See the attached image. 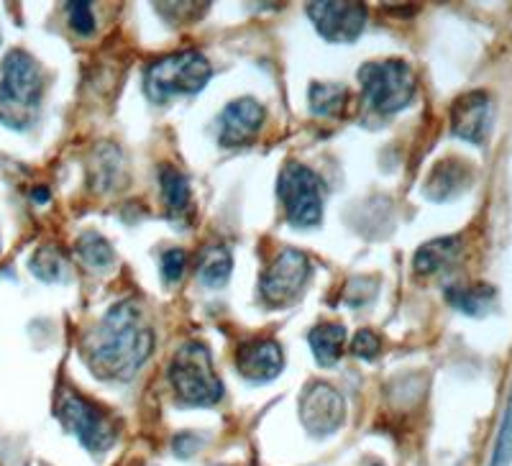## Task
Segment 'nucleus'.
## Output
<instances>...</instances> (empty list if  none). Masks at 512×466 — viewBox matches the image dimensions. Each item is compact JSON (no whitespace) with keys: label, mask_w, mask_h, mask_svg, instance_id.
Wrapping results in <instances>:
<instances>
[{"label":"nucleus","mask_w":512,"mask_h":466,"mask_svg":"<svg viewBox=\"0 0 512 466\" xmlns=\"http://www.w3.org/2000/svg\"><path fill=\"white\" fill-rule=\"evenodd\" d=\"M152 323L136 300H121L80 341L82 359L105 382H128L154 351Z\"/></svg>","instance_id":"1"},{"label":"nucleus","mask_w":512,"mask_h":466,"mask_svg":"<svg viewBox=\"0 0 512 466\" xmlns=\"http://www.w3.org/2000/svg\"><path fill=\"white\" fill-rule=\"evenodd\" d=\"M44 70L24 49H13L0 65V123L26 131L44 98Z\"/></svg>","instance_id":"2"},{"label":"nucleus","mask_w":512,"mask_h":466,"mask_svg":"<svg viewBox=\"0 0 512 466\" xmlns=\"http://www.w3.org/2000/svg\"><path fill=\"white\" fill-rule=\"evenodd\" d=\"M169 382L177 400L190 408H213L223 400V382L213 367L208 346L187 341L175 351L169 362Z\"/></svg>","instance_id":"3"},{"label":"nucleus","mask_w":512,"mask_h":466,"mask_svg":"<svg viewBox=\"0 0 512 466\" xmlns=\"http://www.w3.org/2000/svg\"><path fill=\"white\" fill-rule=\"evenodd\" d=\"M213 77V67L198 49L167 54L146 67L144 90L152 103H167L180 95H195Z\"/></svg>","instance_id":"4"},{"label":"nucleus","mask_w":512,"mask_h":466,"mask_svg":"<svg viewBox=\"0 0 512 466\" xmlns=\"http://www.w3.org/2000/svg\"><path fill=\"white\" fill-rule=\"evenodd\" d=\"M359 85L374 111L382 116H392L413 103L418 80L408 62L382 59V62H367L361 67Z\"/></svg>","instance_id":"5"},{"label":"nucleus","mask_w":512,"mask_h":466,"mask_svg":"<svg viewBox=\"0 0 512 466\" xmlns=\"http://www.w3.org/2000/svg\"><path fill=\"white\" fill-rule=\"evenodd\" d=\"M277 195L292 228H315L323 221V180L303 164H287L277 180Z\"/></svg>","instance_id":"6"},{"label":"nucleus","mask_w":512,"mask_h":466,"mask_svg":"<svg viewBox=\"0 0 512 466\" xmlns=\"http://www.w3.org/2000/svg\"><path fill=\"white\" fill-rule=\"evenodd\" d=\"M59 420L90 454L100 456L116 446L118 428L113 418L85 397L64 395L59 402Z\"/></svg>","instance_id":"7"},{"label":"nucleus","mask_w":512,"mask_h":466,"mask_svg":"<svg viewBox=\"0 0 512 466\" xmlns=\"http://www.w3.org/2000/svg\"><path fill=\"white\" fill-rule=\"evenodd\" d=\"M310 280V259L300 249L280 251L267 272L259 280V292L264 303L272 308H287L303 298V290Z\"/></svg>","instance_id":"8"},{"label":"nucleus","mask_w":512,"mask_h":466,"mask_svg":"<svg viewBox=\"0 0 512 466\" xmlns=\"http://www.w3.org/2000/svg\"><path fill=\"white\" fill-rule=\"evenodd\" d=\"M297 413H300V423L310 436L326 438L344 426L346 400L328 382H310L300 397Z\"/></svg>","instance_id":"9"},{"label":"nucleus","mask_w":512,"mask_h":466,"mask_svg":"<svg viewBox=\"0 0 512 466\" xmlns=\"http://www.w3.org/2000/svg\"><path fill=\"white\" fill-rule=\"evenodd\" d=\"M308 18L328 44H354L367 24V8L351 0H320L308 3Z\"/></svg>","instance_id":"10"},{"label":"nucleus","mask_w":512,"mask_h":466,"mask_svg":"<svg viewBox=\"0 0 512 466\" xmlns=\"http://www.w3.org/2000/svg\"><path fill=\"white\" fill-rule=\"evenodd\" d=\"M495 108L484 90H472L454 100L451 105V131L469 144H484L492 131Z\"/></svg>","instance_id":"11"},{"label":"nucleus","mask_w":512,"mask_h":466,"mask_svg":"<svg viewBox=\"0 0 512 466\" xmlns=\"http://www.w3.org/2000/svg\"><path fill=\"white\" fill-rule=\"evenodd\" d=\"M264 126V105L254 98H239L223 108L218 118V144L239 149L251 144Z\"/></svg>","instance_id":"12"},{"label":"nucleus","mask_w":512,"mask_h":466,"mask_svg":"<svg viewBox=\"0 0 512 466\" xmlns=\"http://www.w3.org/2000/svg\"><path fill=\"white\" fill-rule=\"evenodd\" d=\"M236 367L239 374L254 385L272 382L285 369V351L274 338H249L236 349Z\"/></svg>","instance_id":"13"},{"label":"nucleus","mask_w":512,"mask_h":466,"mask_svg":"<svg viewBox=\"0 0 512 466\" xmlns=\"http://www.w3.org/2000/svg\"><path fill=\"white\" fill-rule=\"evenodd\" d=\"M469 185H472V167L461 159H443L431 169V175L423 185V193L433 203H446V200L466 193Z\"/></svg>","instance_id":"14"},{"label":"nucleus","mask_w":512,"mask_h":466,"mask_svg":"<svg viewBox=\"0 0 512 466\" xmlns=\"http://www.w3.org/2000/svg\"><path fill=\"white\" fill-rule=\"evenodd\" d=\"M461 244H464L461 236H443V239H433L428 241V244H423L418 251H415V259H413L415 272L431 277V274H438L443 272V269H448L456 259H459Z\"/></svg>","instance_id":"15"},{"label":"nucleus","mask_w":512,"mask_h":466,"mask_svg":"<svg viewBox=\"0 0 512 466\" xmlns=\"http://www.w3.org/2000/svg\"><path fill=\"white\" fill-rule=\"evenodd\" d=\"M308 341H310V349H313L315 354V362H318L320 367H333V364L341 359V354H344V346H346L344 323H336V321L318 323V326L310 331Z\"/></svg>","instance_id":"16"},{"label":"nucleus","mask_w":512,"mask_h":466,"mask_svg":"<svg viewBox=\"0 0 512 466\" xmlns=\"http://www.w3.org/2000/svg\"><path fill=\"white\" fill-rule=\"evenodd\" d=\"M448 303L461 310L464 315H474L482 318L489 310L495 308L497 303V290L484 282H474V285H461V287H448L446 290Z\"/></svg>","instance_id":"17"},{"label":"nucleus","mask_w":512,"mask_h":466,"mask_svg":"<svg viewBox=\"0 0 512 466\" xmlns=\"http://www.w3.org/2000/svg\"><path fill=\"white\" fill-rule=\"evenodd\" d=\"M233 272V257L226 246H208V249L200 254L198 262V277L205 287L210 290H218V287L226 285L231 280Z\"/></svg>","instance_id":"18"},{"label":"nucleus","mask_w":512,"mask_h":466,"mask_svg":"<svg viewBox=\"0 0 512 466\" xmlns=\"http://www.w3.org/2000/svg\"><path fill=\"white\" fill-rule=\"evenodd\" d=\"M77 257L88 264L90 269H108L116 262V251H113L111 241L100 236L98 231H85L80 239L75 241Z\"/></svg>","instance_id":"19"},{"label":"nucleus","mask_w":512,"mask_h":466,"mask_svg":"<svg viewBox=\"0 0 512 466\" xmlns=\"http://www.w3.org/2000/svg\"><path fill=\"white\" fill-rule=\"evenodd\" d=\"M159 185H162V198L169 213H185V208L190 205V182L180 169L164 164L159 169Z\"/></svg>","instance_id":"20"},{"label":"nucleus","mask_w":512,"mask_h":466,"mask_svg":"<svg viewBox=\"0 0 512 466\" xmlns=\"http://www.w3.org/2000/svg\"><path fill=\"white\" fill-rule=\"evenodd\" d=\"M349 90L344 85H326V82H313L310 85V108L315 116H338L346 108Z\"/></svg>","instance_id":"21"},{"label":"nucleus","mask_w":512,"mask_h":466,"mask_svg":"<svg viewBox=\"0 0 512 466\" xmlns=\"http://www.w3.org/2000/svg\"><path fill=\"white\" fill-rule=\"evenodd\" d=\"M31 272L44 282H59L67 277V262H64L62 251L54 246H44L36 251V257L31 259Z\"/></svg>","instance_id":"22"},{"label":"nucleus","mask_w":512,"mask_h":466,"mask_svg":"<svg viewBox=\"0 0 512 466\" xmlns=\"http://www.w3.org/2000/svg\"><path fill=\"white\" fill-rule=\"evenodd\" d=\"M489 466H512V387L510 397H507L505 413H502V423L500 431H497L495 449H492Z\"/></svg>","instance_id":"23"},{"label":"nucleus","mask_w":512,"mask_h":466,"mask_svg":"<svg viewBox=\"0 0 512 466\" xmlns=\"http://www.w3.org/2000/svg\"><path fill=\"white\" fill-rule=\"evenodd\" d=\"M67 18H70L72 31L82 36H90L95 31V16L93 6L88 0H75V3H67Z\"/></svg>","instance_id":"24"},{"label":"nucleus","mask_w":512,"mask_h":466,"mask_svg":"<svg viewBox=\"0 0 512 466\" xmlns=\"http://www.w3.org/2000/svg\"><path fill=\"white\" fill-rule=\"evenodd\" d=\"M351 351H354L359 359H367V362H372V359H377L379 351H382V341H379L377 333L369 331V328H364V331L356 333L354 341H351Z\"/></svg>","instance_id":"25"},{"label":"nucleus","mask_w":512,"mask_h":466,"mask_svg":"<svg viewBox=\"0 0 512 466\" xmlns=\"http://www.w3.org/2000/svg\"><path fill=\"white\" fill-rule=\"evenodd\" d=\"M187 254L182 249H169L162 254V277L167 282H177L185 274Z\"/></svg>","instance_id":"26"},{"label":"nucleus","mask_w":512,"mask_h":466,"mask_svg":"<svg viewBox=\"0 0 512 466\" xmlns=\"http://www.w3.org/2000/svg\"><path fill=\"white\" fill-rule=\"evenodd\" d=\"M49 193H44V187H39V193H36V200H47Z\"/></svg>","instance_id":"27"},{"label":"nucleus","mask_w":512,"mask_h":466,"mask_svg":"<svg viewBox=\"0 0 512 466\" xmlns=\"http://www.w3.org/2000/svg\"><path fill=\"white\" fill-rule=\"evenodd\" d=\"M372 466H382V464H372Z\"/></svg>","instance_id":"28"}]
</instances>
